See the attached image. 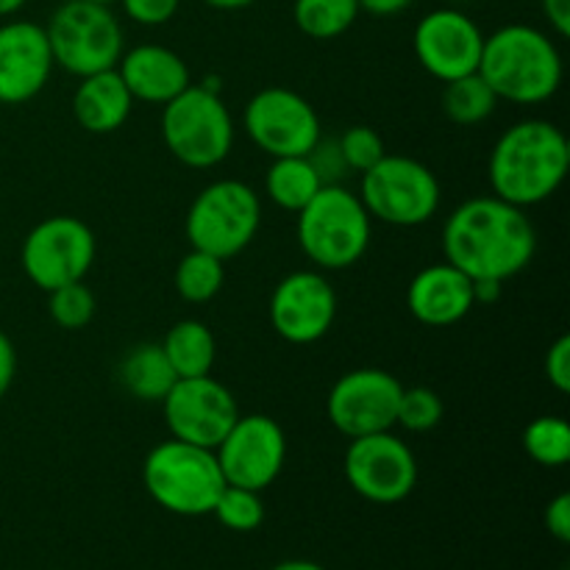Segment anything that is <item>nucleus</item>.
<instances>
[{
	"instance_id": "nucleus-1",
	"label": "nucleus",
	"mask_w": 570,
	"mask_h": 570,
	"mask_svg": "<svg viewBox=\"0 0 570 570\" xmlns=\"http://www.w3.org/2000/svg\"><path fill=\"white\" fill-rule=\"evenodd\" d=\"M538 250V232L527 209L495 195L456 206L443 226V256L471 282H510L527 271Z\"/></svg>"
},
{
	"instance_id": "nucleus-2",
	"label": "nucleus",
	"mask_w": 570,
	"mask_h": 570,
	"mask_svg": "<svg viewBox=\"0 0 570 570\" xmlns=\"http://www.w3.org/2000/svg\"><path fill=\"white\" fill-rule=\"evenodd\" d=\"M570 145L566 131L549 120H521L495 139L488 161L495 198L532 209L566 184Z\"/></svg>"
},
{
	"instance_id": "nucleus-3",
	"label": "nucleus",
	"mask_w": 570,
	"mask_h": 570,
	"mask_svg": "<svg viewBox=\"0 0 570 570\" xmlns=\"http://www.w3.org/2000/svg\"><path fill=\"white\" fill-rule=\"evenodd\" d=\"M479 76L495 98L518 106L546 104L562 87V53L554 39L527 22H510L484 33Z\"/></svg>"
},
{
	"instance_id": "nucleus-4",
	"label": "nucleus",
	"mask_w": 570,
	"mask_h": 570,
	"mask_svg": "<svg viewBox=\"0 0 570 570\" xmlns=\"http://www.w3.org/2000/svg\"><path fill=\"white\" fill-rule=\"evenodd\" d=\"M298 245L317 271H345L371 248L373 220L360 195L343 184H326L298 212Z\"/></svg>"
},
{
	"instance_id": "nucleus-5",
	"label": "nucleus",
	"mask_w": 570,
	"mask_h": 570,
	"mask_svg": "<svg viewBox=\"0 0 570 570\" xmlns=\"http://www.w3.org/2000/svg\"><path fill=\"white\" fill-rule=\"evenodd\" d=\"M142 484L161 510L181 518H200L212 515L226 479L215 451L170 438L154 445L145 456Z\"/></svg>"
},
{
	"instance_id": "nucleus-6",
	"label": "nucleus",
	"mask_w": 570,
	"mask_h": 570,
	"mask_svg": "<svg viewBox=\"0 0 570 570\" xmlns=\"http://www.w3.org/2000/svg\"><path fill=\"white\" fill-rule=\"evenodd\" d=\"M161 139L181 165L209 170L228 159L234 148V117L226 100L204 83H189L161 106Z\"/></svg>"
},
{
	"instance_id": "nucleus-7",
	"label": "nucleus",
	"mask_w": 570,
	"mask_h": 570,
	"mask_svg": "<svg viewBox=\"0 0 570 570\" xmlns=\"http://www.w3.org/2000/svg\"><path fill=\"white\" fill-rule=\"evenodd\" d=\"M259 226V193L237 178H220L200 189L184 220L189 248L206 250L223 262L243 254L256 239Z\"/></svg>"
},
{
	"instance_id": "nucleus-8",
	"label": "nucleus",
	"mask_w": 570,
	"mask_h": 570,
	"mask_svg": "<svg viewBox=\"0 0 570 570\" xmlns=\"http://www.w3.org/2000/svg\"><path fill=\"white\" fill-rule=\"evenodd\" d=\"M45 33L53 65L78 78L115 70L126 50L120 17L111 11V6L89 0H65L50 14Z\"/></svg>"
},
{
	"instance_id": "nucleus-9",
	"label": "nucleus",
	"mask_w": 570,
	"mask_h": 570,
	"mask_svg": "<svg viewBox=\"0 0 570 570\" xmlns=\"http://www.w3.org/2000/svg\"><path fill=\"white\" fill-rule=\"evenodd\" d=\"M440 198H443V189L432 167L412 156L387 154L376 167L362 173V206L371 220L387 223V226H426L438 215Z\"/></svg>"
},
{
	"instance_id": "nucleus-10",
	"label": "nucleus",
	"mask_w": 570,
	"mask_h": 570,
	"mask_svg": "<svg viewBox=\"0 0 570 570\" xmlns=\"http://www.w3.org/2000/svg\"><path fill=\"white\" fill-rule=\"evenodd\" d=\"M95 234L81 217H45L22 239V273L33 287L50 293L65 284L83 282L95 262Z\"/></svg>"
},
{
	"instance_id": "nucleus-11",
	"label": "nucleus",
	"mask_w": 570,
	"mask_h": 570,
	"mask_svg": "<svg viewBox=\"0 0 570 570\" xmlns=\"http://www.w3.org/2000/svg\"><path fill=\"white\" fill-rule=\"evenodd\" d=\"M243 128L250 142L271 159L309 156L323 137L315 106L287 87H265L245 104Z\"/></svg>"
},
{
	"instance_id": "nucleus-12",
	"label": "nucleus",
	"mask_w": 570,
	"mask_h": 570,
	"mask_svg": "<svg viewBox=\"0 0 570 570\" xmlns=\"http://www.w3.org/2000/svg\"><path fill=\"white\" fill-rule=\"evenodd\" d=\"M351 490L371 504H401L417 484L415 451L393 432L351 440L343 460Z\"/></svg>"
},
{
	"instance_id": "nucleus-13",
	"label": "nucleus",
	"mask_w": 570,
	"mask_h": 570,
	"mask_svg": "<svg viewBox=\"0 0 570 570\" xmlns=\"http://www.w3.org/2000/svg\"><path fill=\"white\" fill-rule=\"evenodd\" d=\"M404 384L382 367H356L343 373L326 395V415L343 438L393 432Z\"/></svg>"
},
{
	"instance_id": "nucleus-14",
	"label": "nucleus",
	"mask_w": 570,
	"mask_h": 570,
	"mask_svg": "<svg viewBox=\"0 0 570 570\" xmlns=\"http://www.w3.org/2000/svg\"><path fill=\"white\" fill-rule=\"evenodd\" d=\"M226 484L262 493L271 488L287 462V434L271 415H239L215 449Z\"/></svg>"
},
{
	"instance_id": "nucleus-15",
	"label": "nucleus",
	"mask_w": 570,
	"mask_h": 570,
	"mask_svg": "<svg viewBox=\"0 0 570 570\" xmlns=\"http://www.w3.org/2000/svg\"><path fill=\"white\" fill-rule=\"evenodd\" d=\"M161 410H165L170 438L212 451L226 438L234 421L243 415L232 390L217 382L212 373L209 376L178 379L161 401Z\"/></svg>"
},
{
	"instance_id": "nucleus-16",
	"label": "nucleus",
	"mask_w": 570,
	"mask_h": 570,
	"mask_svg": "<svg viewBox=\"0 0 570 570\" xmlns=\"http://www.w3.org/2000/svg\"><path fill=\"white\" fill-rule=\"evenodd\" d=\"M484 31L473 17L454 6L426 11L412 31V50L423 70L438 81L471 76L482 59Z\"/></svg>"
},
{
	"instance_id": "nucleus-17",
	"label": "nucleus",
	"mask_w": 570,
	"mask_h": 570,
	"mask_svg": "<svg viewBox=\"0 0 570 570\" xmlns=\"http://www.w3.org/2000/svg\"><path fill=\"white\" fill-rule=\"evenodd\" d=\"M267 315L284 343L312 345L332 332L337 293L323 271H295L276 284Z\"/></svg>"
},
{
	"instance_id": "nucleus-18",
	"label": "nucleus",
	"mask_w": 570,
	"mask_h": 570,
	"mask_svg": "<svg viewBox=\"0 0 570 570\" xmlns=\"http://www.w3.org/2000/svg\"><path fill=\"white\" fill-rule=\"evenodd\" d=\"M45 26L33 20H6L0 26V104L20 106L37 98L53 72Z\"/></svg>"
},
{
	"instance_id": "nucleus-19",
	"label": "nucleus",
	"mask_w": 570,
	"mask_h": 570,
	"mask_svg": "<svg viewBox=\"0 0 570 570\" xmlns=\"http://www.w3.org/2000/svg\"><path fill=\"white\" fill-rule=\"evenodd\" d=\"M473 306V282L445 259L417 271L406 287V309L423 326H454L471 315Z\"/></svg>"
},
{
	"instance_id": "nucleus-20",
	"label": "nucleus",
	"mask_w": 570,
	"mask_h": 570,
	"mask_svg": "<svg viewBox=\"0 0 570 570\" xmlns=\"http://www.w3.org/2000/svg\"><path fill=\"white\" fill-rule=\"evenodd\" d=\"M117 72H120L122 83H126L134 100L156 106L170 104L176 95H181L193 83L187 61L176 50L156 42L122 50L120 61H117Z\"/></svg>"
},
{
	"instance_id": "nucleus-21",
	"label": "nucleus",
	"mask_w": 570,
	"mask_h": 570,
	"mask_svg": "<svg viewBox=\"0 0 570 570\" xmlns=\"http://www.w3.org/2000/svg\"><path fill=\"white\" fill-rule=\"evenodd\" d=\"M137 100L131 98L128 87L122 83L120 72L104 70L92 76L78 78V87L72 92V117L78 126L89 134H115L131 117Z\"/></svg>"
},
{
	"instance_id": "nucleus-22",
	"label": "nucleus",
	"mask_w": 570,
	"mask_h": 570,
	"mask_svg": "<svg viewBox=\"0 0 570 570\" xmlns=\"http://www.w3.org/2000/svg\"><path fill=\"white\" fill-rule=\"evenodd\" d=\"M117 379H120L122 390H126L131 399L145 401V404H161L165 395L170 393L173 384L178 382L176 371H173V365L167 362L159 343L134 345V348L122 356L120 367H117Z\"/></svg>"
},
{
	"instance_id": "nucleus-23",
	"label": "nucleus",
	"mask_w": 570,
	"mask_h": 570,
	"mask_svg": "<svg viewBox=\"0 0 570 570\" xmlns=\"http://www.w3.org/2000/svg\"><path fill=\"white\" fill-rule=\"evenodd\" d=\"M159 345L178 379L209 376L217 362L215 334L204 321H195V317L173 323Z\"/></svg>"
},
{
	"instance_id": "nucleus-24",
	"label": "nucleus",
	"mask_w": 570,
	"mask_h": 570,
	"mask_svg": "<svg viewBox=\"0 0 570 570\" xmlns=\"http://www.w3.org/2000/svg\"><path fill=\"white\" fill-rule=\"evenodd\" d=\"M326 184L312 167L309 156H284L273 159V165L265 173V195L282 209L298 215Z\"/></svg>"
},
{
	"instance_id": "nucleus-25",
	"label": "nucleus",
	"mask_w": 570,
	"mask_h": 570,
	"mask_svg": "<svg viewBox=\"0 0 570 570\" xmlns=\"http://www.w3.org/2000/svg\"><path fill=\"white\" fill-rule=\"evenodd\" d=\"M360 14V0H293L295 28L315 42L343 37Z\"/></svg>"
},
{
	"instance_id": "nucleus-26",
	"label": "nucleus",
	"mask_w": 570,
	"mask_h": 570,
	"mask_svg": "<svg viewBox=\"0 0 570 570\" xmlns=\"http://www.w3.org/2000/svg\"><path fill=\"white\" fill-rule=\"evenodd\" d=\"M440 100H443L445 117L456 122V126H479V122L490 120V115L499 106V98H495L490 83L479 72L445 83Z\"/></svg>"
},
{
	"instance_id": "nucleus-27",
	"label": "nucleus",
	"mask_w": 570,
	"mask_h": 570,
	"mask_svg": "<svg viewBox=\"0 0 570 570\" xmlns=\"http://www.w3.org/2000/svg\"><path fill=\"white\" fill-rule=\"evenodd\" d=\"M226 284V265L206 250L189 248L176 267V293L187 304H206Z\"/></svg>"
},
{
	"instance_id": "nucleus-28",
	"label": "nucleus",
	"mask_w": 570,
	"mask_h": 570,
	"mask_svg": "<svg viewBox=\"0 0 570 570\" xmlns=\"http://www.w3.org/2000/svg\"><path fill=\"white\" fill-rule=\"evenodd\" d=\"M523 451L540 468H566L570 460V426L560 415H540L523 429Z\"/></svg>"
},
{
	"instance_id": "nucleus-29",
	"label": "nucleus",
	"mask_w": 570,
	"mask_h": 570,
	"mask_svg": "<svg viewBox=\"0 0 570 570\" xmlns=\"http://www.w3.org/2000/svg\"><path fill=\"white\" fill-rule=\"evenodd\" d=\"M212 515L232 532H254L265 521V504H262V493L248 488H237V484H226L223 493L217 495L215 510Z\"/></svg>"
},
{
	"instance_id": "nucleus-30",
	"label": "nucleus",
	"mask_w": 570,
	"mask_h": 570,
	"mask_svg": "<svg viewBox=\"0 0 570 570\" xmlns=\"http://www.w3.org/2000/svg\"><path fill=\"white\" fill-rule=\"evenodd\" d=\"M50 321L67 332H81L95 317V295L83 282L65 284L48 293Z\"/></svg>"
},
{
	"instance_id": "nucleus-31",
	"label": "nucleus",
	"mask_w": 570,
	"mask_h": 570,
	"mask_svg": "<svg viewBox=\"0 0 570 570\" xmlns=\"http://www.w3.org/2000/svg\"><path fill=\"white\" fill-rule=\"evenodd\" d=\"M445 415L443 399L432 387H404L395 412V426L406 429L412 434L432 432L440 426Z\"/></svg>"
},
{
	"instance_id": "nucleus-32",
	"label": "nucleus",
	"mask_w": 570,
	"mask_h": 570,
	"mask_svg": "<svg viewBox=\"0 0 570 570\" xmlns=\"http://www.w3.org/2000/svg\"><path fill=\"white\" fill-rule=\"evenodd\" d=\"M340 154H343L345 167L354 173H367L387 156L384 139L376 128L371 126H351L343 137L337 139Z\"/></svg>"
},
{
	"instance_id": "nucleus-33",
	"label": "nucleus",
	"mask_w": 570,
	"mask_h": 570,
	"mask_svg": "<svg viewBox=\"0 0 570 570\" xmlns=\"http://www.w3.org/2000/svg\"><path fill=\"white\" fill-rule=\"evenodd\" d=\"M122 14L142 28L167 26L181 9V0H117Z\"/></svg>"
},
{
	"instance_id": "nucleus-34",
	"label": "nucleus",
	"mask_w": 570,
	"mask_h": 570,
	"mask_svg": "<svg viewBox=\"0 0 570 570\" xmlns=\"http://www.w3.org/2000/svg\"><path fill=\"white\" fill-rule=\"evenodd\" d=\"M309 161L315 167V173L321 176L323 184H340V178L345 176V159L340 154L337 139H317L315 148L309 150Z\"/></svg>"
},
{
	"instance_id": "nucleus-35",
	"label": "nucleus",
	"mask_w": 570,
	"mask_h": 570,
	"mask_svg": "<svg viewBox=\"0 0 570 570\" xmlns=\"http://www.w3.org/2000/svg\"><path fill=\"white\" fill-rule=\"evenodd\" d=\"M546 382L557 390V393H570V337L562 334L551 343L549 354H546Z\"/></svg>"
},
{
	"instance_id": "nucleus-36",
	"label": "nucleus",
	"mask_w": 570,
	"mask_h": 570,
	"mask_svg": "<svg viewBox=\"0 0 570 570\" xmlns=\"http://www.w3.org/2000/svg\"><path fill=\"white\" fill-rule=\"evenodd\" d=\"M546 529L557 543H570V495L560 493L546 507Z\"/></svg>"
},
{
	"instance_id": "nucleus-37",
	"label": "nucleus",
	"mask_w": 570,
	"mask_h": 570,
	"mask_svg": "<svg viewBox=\"0 0 570 570\" xmlns=\"http://www.w3.org/2000/svg\"><path fill=\"white\" fill-rule=\"evenodd\" d=\"M17 376V348L11 343L9 334L0 328V401L9 395L11 384H14Z\"/></svg>"
},
{
	"instance_id": "nucleus-38",
	"label": "nucleus",
	"mask_w": 570,
	"mask_h": 570,
	"mask_svg": "<svg viewBox=\"0 0 570 570\" xmlns=\"http://www.w3.org/2000/svg\"><path fill=\"white\" fill-rule=\"evenodd\" d=\"M543 6V14L549 20L551 31L560 39L570 37V0H540Z\"/></svg>"
},
{
	"instance_id": "nucleus-39",
	"label": "nucleus",
	"mask_w": 570,
	"mask_h": 570,
	"mask_svg": "<svg viewBox=\"0 0 570 570\" xmlns=\"http://www.w3.org/2000/svg\"><path fill=\"white\" fill-rule=\"evenodd\" d=\"M410 6H415V0H360V9L367 11V14H373V17L404 14Z\"/></svg>"
},
{
	"instance_id": "nucleus-40",
	"label": "nucleus",
	"mask_w": 570,
	"mask_h": 570,
	"mask_svg": "<svg viewBox=\"0 0 570 570\" xmlns=\"http://www.w3.org/2000/svg\"><path fill=\"white\" fill-rule=\"evenodd\" d=\"M501 295H504V282H490V278L473 282V298H476V306H493Z\"/></svg>"
},
{
	"instance_id": "nucleus-41",
	"label": "nucleus",
	"mask_w": 570,
	"mask_h": 570,
	"mask_svg": "<svg viewBox=\"0 0 570 570\" xmlns=\"http://www.w3.org/2000/svg\"><path fill=\"white\" fill-rule=\"evenodd\" d=\"M200 3H206L215 11H243L248 9V6L259 3V0H200Z\"/></svg>"
},
{
	"instance_id": "nucleus-42",
	"label": "nucleus",
	"mask_w": 570,
	"mask_h": 570,
	"mask_svg": "<svg viewBox=\"0 0 570 570\" xmlns=\"http://www.w3.org/2000/svg\"><path fill=\"white\" fill-rule=\"evenodd\" d=\"M271 570H326V568L317 566V562H309V560H287V562H278V566Z\"/></svg>"
},
{
	"instance_id": "nucleus-43",
	"label": "nucleus",
	"mask_w": 570,
	"mask_h": 570,
	"mask_svg": "<svg viewBox=\"0 0 570 570\" xmlns=\"http://www.w3.org/2000/svg\"><path fill=\"white\" fill-rule=\"evenodd\" d=\"M26 3H28V0H0V20H3V17L20 14L22 6H26Z\"/></svg>"
},
{
	"instance_id": "nucleus-44",
	"label": "nucleus",
	"mask_w": 570,
	"mask_h": 570,
	"mask_svg": "<svg viewBox=\"0 0 570 570\" xmlns=\"http://www.w3.org/2000/svg\"><path fill=\"white\" fill-rule=\"evenodd\" d=\"M89 3H104V6H111V3H117V0H89Z\"/></svg>"
},
{
	"instance_id": "nucleus-45",
	"label": "nucleus",
	"mask_w": 570,
	"mask_h": 570,
	"mask_svg": "<svg viewBox=\"0 0 570 570\" xmlns=\"http://www.w3.org/2000/svg\"><path fill=\"white\" fill-rule=\"evenodd\" d=\"M456 3H462V0H456Z\"/></svg>"
}]
</instances>
